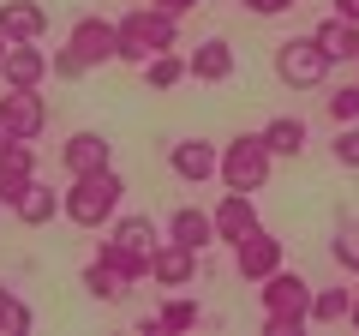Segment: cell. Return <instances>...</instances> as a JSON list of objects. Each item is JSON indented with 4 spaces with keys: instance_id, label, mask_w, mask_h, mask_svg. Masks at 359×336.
Returning <instances> with one entry per match:
<instances>
[{
    "instance_id": "f546056e",
    "label": "cell",
    "mask_w": 359,
    "mask_h": 336,
    "mask_svg": "<svg viewBox=\"0 0 359 336\" xmlns=\"http://www.w3.org/2000/svg\"><path fill=\"white\" fill-rule=\"evenodd\" d=\"M48 66H54V78H60V84H72V78H84L90 66H84V54L72 49V42H66L60 54H48Z\"/></svg>"
},
{
    "instance_id": "ffe728a7",
    "label": "cell",
    "mask_w": 359,
    "mask_h": 336,
    "mask_svg": "<svg viewBox=\"0 0 359 336\" xmlns=\"http://www.w3.org/2000/svg\"><path fill=\"white\" fill-rule=\"evenodd\" d=\"M108 240H120V246H132V252H144V259H156V222L150 217H114L108 222Z\"/></svg>"
},
{
    "instance_id": "4dcf8cb0",
    "label": "cell",
    "mask_w": 359,
    "mask_h": 336,
    "mask_svg": "<svg viewBox=\"0 0 359 336\" xmlns=\"http://www.w3.org/2000/svg\"><path fill=\"white\" fill-rule=\"evenodd\" d=\"M330 150H335V162H341V168H359V120H353V127H335Z\"/></svg>"
},
{
    "instance_id": "7a4b0ae2",
    "label": "cell",
    "mask_w": 359,
    "mask_h": 336,
    "mask_svg": "<svg viewBox=\"0 0 359 336\" xmlns=\"http://www.w3.org/2000/svg\"><path fill=\"white\" fill-rule=\"evenodd\" d=\"M120 198H126V181H120L114 168H102V174H72L60 205H66L72 228H108L120 217Z\"/></svg>"
},
{
    "instance_id": "4316f807",
    "label": "cell",
    "mask_w": 359,
    "mask_h": 336,
    "mask_svg": "<svg viewBox=\"0 0 359 336\" xmlns=\"http://www.w3.org/2000/svg\"><path fill=\"white\" fill-rule=\"evenodd\" d=\"M30 324H36L30 300H18V295H6V300H0V336H30Z\"/></svg>"
},
{
    "instance_id": "d590c367",
    "label": "cell",
    "mask_w": 359,
    "mask_h": 336,
    "mask_svg": "<svg viewBox=\"0 0 359 336\" xmlns=\"http://www.w3.org/2000/svg\"><path fill=\"white\" fill-rule=\"evenodd\" d=\"M6 49H13V37H0V60H6Z\"/></svg>"
},
{
    "instance_id": "9c48e42d",
    "label": "cell",
    "mask_w": 359,
    "mask_h": 336,
    "mask_svg": "<svg viewBox=\"0 0 359 336\" xmlns=\"http://www.w3.org/2000/svg\"><path fill=\"white\" fill-rule=\"evenodd\" d=\"M0 78H6V91H42V78H54V66L36 42H13L0 60Z\"/></svg>"
},
{
    "instance_id": "277c9868",
    "label": "cell",
    "mask_w": 359,
    "mask_h": 336,
    "mask_svg": "<svg viewBox=\"0 0 359 336\" xmlns=\"http://www.w3.org/2000/svg\"><path fill=\"white\" fill-rule=\"evenodd\" d=\"M269 168H276V150L264 144V132H240L222 144V186L228 193H264Z\"/></svg>"
},
{
    "instance_id": "cb8c5ba5",
    "label": "cell",
    "mask_w": 359,
    "mask_h": 336,
    "mask_svg": "<svg viewBox=\"0 0 359 336\" xmlns=\"http://www.w3.org/2000/svg\"><path fill=\"white\" fill-rule=\"evenodd\" d=\"M198 318H204V312H198V300H186V295H174V300H162V306H156V330H162V336L198 330Z\"/></svg>"
},
{
    "instance_id": "ba28073f",
    "label": "cell",
    "mask_w": 359,
    "mask_h": 336,
    "mask_svg": "<svg viewBox=\"0 0 359 336\" xmlns=\"http://www.w3.org/2000/svg\"><path fill=\"white\" fill-rule=\"evenodd\" d=\"M233 271H240L245 283H264V276H276V271H282V240H276V234L257 222L252 234H240V240H233Z\"/></svg>"
},
{
    "instance_id": "8fae6325",
    "label": "cell",
    "mask_w": 359,
    "mask_h": 336,
    "mask_svg": "<svg viewBox=\"0 0 359 336\" xmlns=\"http://www.w3.org/2000/svg\"><path fill=\"white\" fill-rule=\"evenodd\" d=\"M168 168H174L180 181L204 186V181H216V174H222V150H216V144H204V138H180L174 150H168Z\"/></svg>"
},
{
    "instance_id": "2e32d148",
    "label": "cell",
    "mask_w": 359,
    "mask_h": 336,
    "mask_svg": "<svg viewBox=\"0 0 359 336\" xmlns=\"http://www.w3.org/2000/svg\"><path fill=\"white\" fill-rule=\"evenodd\" d=\"M0 37L42 42V37H48V13H42L36 0H0Z\"/></svg>"
},
{
    "instance_id": "603a6c76",
    "label": "cell",
    "mask_w": 359,
    "mask_h": 336,
    "mask_svg": "<svg viewBox=\"0 0 359 336\" xmlns=\"http://www.w3.org/2000/svg\"><path fill=\"white\" fill-rule=\"evenodd\" d=\"M138 72H144V84H150V91H174L180 78H192V72H186V60H180L174 49H162V54H150V60H144Z\"/></svg>"
},
{
    "instance_id": "83f0119b",
    "label": "cell",
    "mask_w": 359,
    "mask_h": 336,
    "mask_svg": "<svg viewBox=\"0 0 359 336\" xmlns=\"http://www.w3.org/2000/svg\"><path fill=\"white\" fill-rule=\"evenodd\" d=\"M330 259L341 264V271H353V276H359V222H341V228H335V240H330Z\"/></svg>"
},
{
    "instance_id": "484cf974",
    "label": "cell",
    "mask_w": 359,
    "mask_h": 336,
    "mask_svg": "<svg viewBox=\"0 0 359 336\" xmlns=\"http://www.w3.org/2000/svg\"><path fill=\"white\" fill-rule=\"evenodd\" d=\"M353 312V288H318L311 295V324H341Z\"/></svg>"
},
{
    "instance_id": "8d00e7d4",
    "label": "cell",
    "mask_w": 359,
    "mask_h": 336,
    "mask_svg": "<svg viewBox=\"0 0 359 336\" xmlns=\"http://www.w3.org/2000/svg\"><path fill=\"white\" fill-rule=\"evenodd\" d=\"M6 295H13V288H6V283H0V300H6Z\"/></svg>"
},
{
    "instance_id": "5bb4252c",
    "label": "cell",
    "mask_w": 359,
    "mask_h": 336,
    "mask_svg": "<svg viewBox=\"0 0 359 336\" xmlns=\"http://www.w3.org/2000/svg\"><path fill=\"white\" fill-rule=\"evenodd\" d=\"M36 181V150L30 144H0V205H18Z\"/></svg>"
},
{
    "instance_id": "d6a6232c",
    "label": "cell",
    "mask_w": 359,
    "mask_h": 336,
    "mask_svg": "<svg viewBox=\"0 0 359 336\" xmlns=\"http://www.w3.org/2000/svg\"><path fill=\"white\" fill-rule=\"evenodd\" d=\"M150 6H162V13H174V18H180V13H192L198 0H150Z\"/></svg>"
},
{
    "instance_id": "74e56055",
    "label": "cell",
    "mask_w": 359,
    "mask_h": 336,
    "mask_svg": "<svg viewBox=\"0 0 359 336\" xmlns=\"http://www.w3.org/2000/svg\"><path fill=\"white\" fill-rule=\"evenodd\" d=\"M353 66H359V54H353Z\"/></svg>"
},
{
    "instance_id": "d6986e66",
    "label": "cell",
    "mask_w": 359,
    "mask_h": 336,
    "mask_svg": "<svg viewBox=\"0 0 359 336\" xmlns=\"http://www.w3.org/2000/svg\"><path fill=\"white\" fill-rule=\"evenodd\" d=\"M168 240H180V246H192V252H204V246L216 240V217H210V210H198V205H180L174 217H168Z\"/></svg>"
},
{
    "instance_id": "1f68e13d",
    "label": "cell",
    "mask_w": 359,
    "mask_h": 336,
    "mask_svg": "<svg viewBox=\"0 0 359 336\" xmlns=\"http://www.w3.org/2000/svg\"><path fill=\"white\" fill-rule=\"evenodd\" d=\"M245 13H257V18H276V13H287V6H294V0H240Z\"/></svg>"
},
{
    "instance_id": "f1b7e54d",
    "label": "cell",
    "mask_w": 359,
    "mask_h": 336,
    "mask_svg": "<svg viewBox=\"0 0 359 336\" xmlns=\"http://www.w3.org/2000/svg\"><path fill=\"white\" fill-rule=\"evenodd\" d=\"M330 120H335V127H353V120H359V78L330 91Z\"/></svg>"
},
{
    "instance_id": "30bf717a",
    "label": "cell",
    "mask_w": 359,
    "mask_h": 336,
    "mask_svg": "<svg viewBox=\"0 0 359 336\" xmlns=\"http://www.w3.org/2000/svg\"><path fill=\"white\" fill-rule=\"evenodd\" d=\"M60 168L66 174H102V168H114V144L84 127V132H72V138L60 144Z\"/></svg>"
},
{
    "instance_id": "44dd1931",
    "label": "cell",
    "mask_w": 359,
    "mask_h": 336,
    "mask_svg": "<svg viewBox=\"0 0 359 336\" xmlns=\"http://www.w3.org/2000/svg\"><path fill=\"white\" fill-rule=\"evenodd\" d=\"M84 295H90V300H126V295H132V283L114 271V264L90 259V264H84Z\"/></svg>"
},
{
    "instance_id": "5b68a950",
    "label": "cell",
    "mask_w": 359,
    "mask_h": 336,
    "mask_svg": "<svg viewBox=\"0 0 359 336\" xmlns=\"http://www.w3.org/2000/svg\"><path fill=\"white\" fill-rule=\"evenodd\" d=\"M276 78H282L287 91H318L323 78H330V54L318 49V37H287L276 49Z\"/></svg>"
},
{
    "instance_id": "7402d4cb",
    "label": "cell",
    "mask_w": 359,
    "mask_h": 336,
    "mask_svg": "<svg viewBox=\"0 0 359 336\" xmlns=\"http://www.w3.org/2000/svg\"><path fill=\"white\" fill-rule=\"evenodd\" d=\"M264 144L276 156H299V150H306V120H299V115H276L264 127Z\"/></svg>"
},
{
    "instance_id": "7c38bea8",
    "label": "cell",
    "mask_w": 359,
    "mask_h": 336,
    "mask_svg": "<svg viewBox=\"0 0 359 336\" xmlns=\"http://www.w3.org/2000/svg\"><path fill=\"white\" fill-rule=\"evenodd\" d=\"M233 66H240V60H233V42L228 37H204L192 54H186V72H192L198 84H228Z\"/></svg>"
},
{
    "instance_id": "3957f363",
    "label": "cell",
    "mask_w": 359,
    "mask_h": 336,
    "mask_svg": "<svg viewBox=\"0 0 359 336\" xmlns=\"http://www.w3.org/2000/svg\"><path fill=\"white\" fill-rule=\"evenodd\" d=\"M180 42V18L162 13V6H132V13H120V60L126 66H144L150 54L174 49Z\"/></svg>"
},
{
    "instance_id": "6da1fadb",
    "label": "cell",
    "mask_w": 359,
    "mask_h": 336,
    "mask_svg": "<svg viewBox=\"0 0 359 336\" xmlns=\"http://www.w3.org/2000/svg\"><path fill=\"white\" fill-rule=\"evenodd\" d=\"M311 295L318 288L294 271H276L257 283V300H264V336H299L311 324Z\"/></svg>"
},
{
    "instance_id": "9a60e30c",
    "label": "cell",
    "mask_w": 359,
    "mask_h": 336,
    "mask_svg": "<svg viewBox=\"0 0 359 336\" xmlns=\"http://www.w3.org/2000/svg\"><path fill=\"white\" fill-rule=\"evenodd\" d=\"M150 276H156V288H192L198 252H192V246H180V240H162V246H156V259H150Z\"/></svg>"
},
{
    "instance_id": "836d02e7",
    "label": "cell",
    "mask_w": 359,
    "mask_h": 336,
    "mask_svg": "<svg viewBox=\"0 0 359 336\" xmlns=\"http://www.w3.org/2000/svg\"><path fill=\"white\" fill-rule=\"evenodd\" d=\"M335 13H341V18H353V25H359V0H335Z\"/></svg>"
},
{
    "instance_id": "8992f818",
    "label": "cell",
    "mask_w": 359,
    "mask_h": 336,
    "mask_svg": "<svg viewBox=\"0 0 359 336\" xmlns=\"http://www.w3.org/2000/svg\"><path fill=\"white\" fill-rule=\"evenodd\" d=\"M48 127V103L36 91H6L0 96V144H30Z\"/></svg>"
},
{
    "instance_id": "d4e9b609",
    "label": "cell",
    "mask_w": 359,
    "mask_h": 336,
    "mask_svg": "<svg viewBox=\"0 0 359 336\" xmlns=\"http://www.w3.org/2000/svg\"><path fill=\"white\" fill-rule=\"evenodd\" d=\"M96 259L114 264L126 283H144V276H150V259H144V252H132V246H120V240H102V246H96Z\"/></svg>"
},
{
    "instance_id": "4fadbf2b",
    "label": "cell",
    "mask_w": 359,
    "mask_h": 336,
    "mask_svg": "<svg viewBox=\"0 0 359 336\" xmlns=\"http://www.w3.org/2000/svg\"><path fill=\"white\" fill-rule=\"evenodd\" d=\"M210 217H216V240H228V246H233L240 234H252V228H257V193H222Z\"/></svg>"
},
{
    "instance_id": "e0dca14e",
    "label": "cell",
    "mask_w": 359,
    "mask_h": 336,
    "mask_svg": "<svg viewBox=\"0 0 359 336\" xmlns=\"http://www.w3.org/2000/svg\"><path fill=\"white\" fill-rule=\"evenodd\" d=\"M60 198H66L60 186H48V181H30V186H25V198L13 205V217L25 222V228H42V222H54V217L66 210Z\"/></svg>"
},
{
    "instance_id": "52a82bcc",
    "label": "cell",
    "mask_w": 359,
    "mask_h": 336,
    "mask_svg": "<svg viewBox=\"0 0 359 336\" xmlns=\"http://www.w3.org/2000/svg\"><path fill=\"white\" fill-rule=\"evenodd\" d=\"M66 42L84 54V66H108V60H120V18H96V13H84L72 30H66Z\"/></svg>"
},
{
    "instance_id": "ac0fdd59",
    "label": "cell",
    "mask_w": 359,
    "mask_h": 336,
    "mask_svg": "<svg viewBox=\"0 0 359 336\" xmlns=\"http://www.w3.org/2000/svg\"><path fill=\"white\" fill-rule=\"evenodd\" d=\"M311 37H318V49L330 54V66H347L359 54V25H353V18H341V13H330Z\"/></svg>"
},
{
    "instance_id": "e575fe53",
    "label": "cell",
    "mask_w": 359,
    "mask_h": 336,
    "mask_svg": "<svg viewBox=\"0 0 359 336\" xmlns=\"http://www.w3.org/2000/svg\"><path fill=\"white\" fill-rule=\"evenodd\" d=\"M347 324H353V330H359V288H353V312H347Z\"/></svg>"
}]
</instances>
